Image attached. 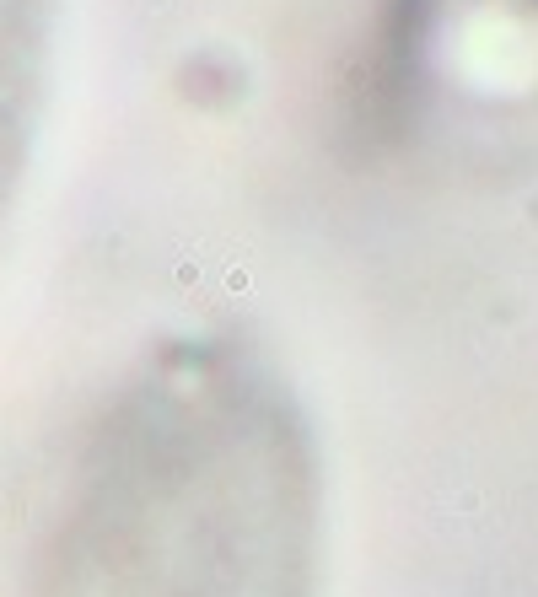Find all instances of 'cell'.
<instances>
[{
	"label": "cell",
	"instance_id": "obj_1",
	"mask_svg": "<svg viewBox=\"0 0 538 597\" xmlns=\"http://www.w3.org/2000/svg\"><path fill=\"white\" fill-rule=\"evenodd\" d=\"M54 0H0V216L22 178L27 134H33L43 60H49Z\"/></svg>",
	"mask_w": 538,
	"mask_h": 597
}]
</instances>
